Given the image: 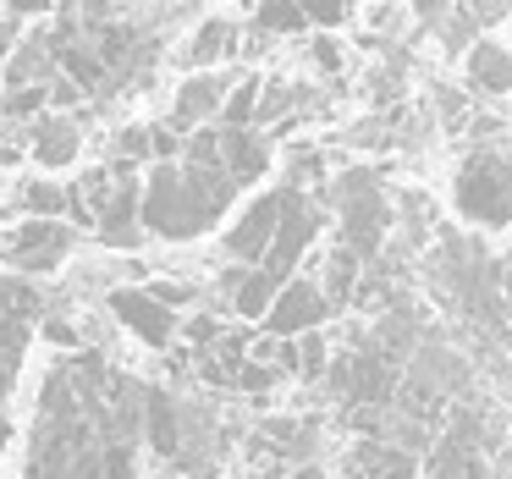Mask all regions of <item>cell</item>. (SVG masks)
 <instances>
[{
    "instance_id": "5b68a950",
    "label": "cell",
    "mask_w": 512,
    "mask_h": 479,
    "mask_svg": "<svg viewBox=\"0 0 512 479\" xmlns=\"http://www.w3.org/2000/svg\"><path fill=\"white\" fill-rule=\"evenodd\" d=\"M325 320H331V298L320 292V281H287L281 298L270 303V314H265V331L298 342V336L320 331Z\"/></svg>"
},
{
    "instance_id": "3957f363",
    "label": "cell",
    "mask_w": 512,
    "mask_h": 479,
    "mask_svg": "<svg viewBox=\"0 0 512 479\" xmlns=\"http://www.w3.org/2000/svg\"><path fill=\"white\" fill-rule=\"evenodd\" d=\"M320 226H325V215L303 199V188H292V182H287V215H281V232H276V243H270V254H265V265H259V270H270L276 281L292 276V270H298V259L314 248Z\"/></svg>"
},
{
    "instance_id": "30bf717a",
    "label": "cell",
    "mask_w": 512,
    "mask_h": 479,
    "mask_svg": "<svg viewBox=\"0 0 512 479\" xmlns=\"http://www.w3.org/2000/svg\"><path fill=\"white\" fill-rule=\"evenodd\" d=\"M342 468H347V479H413V452L397 441L369 435V441H353Z\"/></svg>"
},
{
    "instance_id": "277c9868",
    "label": "cell",
    "mask_w": 512,
    "mask_h": 479,
    "mask_svg": "<svg viewBox=\"0 0 512 479\" xmlns=\"http://www.w3.org/2000/svg\"><path fill=\"white\" fill-rule=\"evenodd\" d=\"M281 215H287V188H270L265 199H254L232 221V232H226V254L248 259V265H265L270 243H276V232H281Z\"/></svg>"
},
{
    "instance_id": "484cf974",
    "label": "cell",
    "mask_w": 512,
    "mask_h": 479,
    "mask_svg": "<svg viewBox=\"0 0 512 479\" xmlns=\"http://www.w3.org/2000/svg\"><path fill=\"white\" fill-rule=\"evenodd\" d=\"M507 479H512V468H507Z\"/></svg>"
},
{
    "instance_id": "7a4b0ae2",
    "label": "cell",
    "mask_w": 512,
    "mask_h": 479,
    "mask_svg": "<svg viewBox=\"0 0 512 479\" xmlns=\"http://www.w3.org/2000/svg\"><path fill=\"white\" fill-rule=\"evenodd\" d=\"M457 215L474 226H512V155L501 149H474L457 166Z\"/></svg>"
},
{
    "instance_id": "ba28073f",
    "label": "cell",
    "mask_w": 512,
    "mask_h": 479,
    "mask_svg": "<svg viewBox=\"0 0 512 479\" xmlns=\"http://www.w3.org/2000/svg\"><path fill=\"white\" fill-rule=\"evenodd\" d=\"M232 100V72H193L177 89V105H171V127H199L210 122L215 111H226Z\"/></svg>"
},
{
    "instance_id": "6da1fadb",
    "label": "cell",
    "mask_w": 512,
    "mask_h": 479,
    "mask_svg": "<svg viewBox=\"0 0 512 479\" xmlns=\"http://www.w3.org/2000/svg\"><path fill=\"white\" fill-rule=\"evenodd\" d=\"M237 188L243 182L226 166H155L144 188V226L155 237H193L237 199Z\"/></svg>"
},
{
    "instance_id": "9c48e42d",
    "label": "cell",
    "mask_w": 512,
    "mask_h": 479,
    "mask_svg": "<svg viewBox=\"0 0 512 479\" xmlns=\"http://www.w3.org/2000/svg\"><path fill=\"white\" fill-rule=\"evenodd\" d=\"M430 479H490L485 474V457H479V430H474V419H468V413L452 424V430H446V441L435 446Z\"/></svg>"
},
{
    "instance_id": "d6986e66",
    "label": "cell",
    "mask_w": 512,
    "mask_h": 479,
    "mask_svg": "<svg viewBox=\"0 0 512 479\" xmlns=\"http://www.w3.org/2000/svg\"><path fill=\"white\" fill-rule=\"evenodd\" d=\"M463 12H468L474 28H490V23H501V17L512 12V0H463Z\"/></svg>"
},
{
    "instance_id": "8fae6325",
    "label": "cell",
    "mask_w": 512,
    "mask_h": 479,
    "mask_svg": "<svg viewBox=\"0 0 512 479\" xmlns=\"http://www.w3.org/2000/svg\"><path fill=\"white\" fill-rule=\"evenodd\" d=\"M28 138H34V160L39 166H72L78 160V149H83V133H78V122L72 116H61V111H45L34 127H28Z\"/></svg>"
},
{
    "instance_id": "8992f818",
    "label": "cell",
    "mask_w": 512,
    "mask_h": 479,
    "mask_svg": "<svg viewBox=\"0 0 512 479\" xmlns=\"http://www.w3.org/2000/svg\"><path fill=\"white\" fill-rule=\"evenodd\" d=\"M72 248V232L61 221H23L12 237H0V259L6 265H17V270H50V265H61V254Z\"/></svg>"
},
{
    "instance_id": "d4e9b609",
    "label": "cell",
    "mask_w": 512,
    "mask_h": 479,
    "mask_svg": "<svg viewBox=\"0 0 512 479\" xmlns=\"http://www.w3.org/2000/svg\"><path fill=\"white\" fill-rule=\"evenodd\" d=\"M347 6H358V0H347Z\"/></svg>"
},
{
    "instance_id": "603a6c76",
    "label": "cell",
    "mask_w": 512,
    "mask_h": 479,
    "mask_svg": "<svg viewBox=\"0 0 512 479\" xmlns=\"http://www.w3.org/2000/svg\"><path fill=\"white\" fill-rule=\"evenodd\" d=\"M50 0H12V12H45Z\"/></svg>"
},
{
    "instance_id": "ac0fdd59",
    "label": "cell",
    "mask_w": 512,
    "mask_h": 479,
    "mask_svg": "<svg viewBox=\"0 0 512 479\" xmlns=\"http://www.w3.org/2000/svg\"><path fill=\"white\" fill-rule=\"evenodd\" d=\"M298 347H303V364H298V375H303V380L325 375V331H309V336H298Z\"/></svg>"
},
{
    "instance_id": "5bb4252c",
    "label": "cell",
    "mask_w": 512,
    "mask_h": 479,
    "mask_svg": "<svg viewBox=\"0 0 512 479\" xmlns=\"http://www.w3.org/2000/svg\"><path fill=\"white\" fill-rule=\"evenodd\" d=\"M221 287H226V298H232V309L243 314V320H265L270 303L281 298V281L270 276V270H232Z\"/></svg>"
},
{
    "instance_id": "2e32d148",
    "label": "cell",
    "mask_w": 512,
    "mask_h": 479,
    "mask_svg": "<svg viewBox=\"0 0 512 479\" xmlns=\"http://www.w3.org/2000/svg\"><path fill=\"white\" fill-rule=\"evenodd\" d=\"M254 23L265 28V34H303V28H309V12H303L298 0H259Z\"/></svg>"
},
{
    "instance_id": "7c38bea8",
    "label": "cell",
    "mask_w": 512,
    "mask_h": 479,
    "mask_svg": "<svg viewBox=\"0 0 512 479\" xmlns=\"http://www.w3.org/2000/svg\"><path fill=\"white\" fill-rule=\"evenodd\" d=\"M221 166L237 182H259L270 171V144L254 127H221Z\"/></svg>"
},
{
    "instance_id": "e0dca14e",
    "label": "cell",
    "mask_w": 512,
    "mask_h": 479,
    "mask_svg": "<svg viewBox=\"0 0 512 479\" xmlns=\"http://www.w3.org/2000/svg\"><path fill=\"white\" fill-rule=\"evenodd\" d=\"M259 94H265V83H259V78H243V83L232 89V100H226L221 122H226V127H254V122H259V105H265Z\"/></svg>"
},
{
    "instance_id": "44dd1931",
    "label": "cell",
    "mask_w": 512,
    "mask_h": 479,
    "mask_svg": "<svg viewBox=\"0 0 512 479\" xmlns=\"http://www.w3.org/2000/svg\"><path fill=\"white\" fill-rule=\"evenodd\" d=\"M303 12H309V23H342L347 17V0H298Z\"/></svg>"
},
{
    "instance_id": "7402d4cb",
    "label": "cell",
    "mask_w": 512,
    "mask_h": 479,
    "mask_svg": "<svg viewBox=\"0 0 512 479\" xmlns=\"http://www.w3.org/2000/svg\"><path fill=\"white\" fill-rule=\"evenodd\" d=\"M45 336H50L56 347H78V331H72L67 320H45Z\"/></svg>"
},
{
    "instance_id": "52a82bcc",
    "label": "cell",
    "mask_w": 512,
    "mask_h": 479,
    "mask_svg": "<svg viewBox=\"0 0 512 479\" xmlns=\"http://www.w3.org/2000/svg\"><path fill=\"white\" fill-rule=\"evenodd\" d=\"M111 314L138 336V342H149V347H171V336L182 331L177 314H171L166 303L155 298V292H133V287L111 292Z\"/></svg>"
},
{
    "instance_id": "4fadbf2b",
    "label": "cell",
    "mask_w": 512,
    "mask_h": 479,
    "mask_svg": "<svg viewBox=\"0 0 512 479\" xmlns=\"http://www.w3.org/2000/svg\"><path fill=\"white\" fill-rule=\"evenodd\" d=\"M468 83L479 94H490V100H507L512 94V50L496 45V39H479L468 50Z\"/></svg>"
},
{
    "instance_id": "cb8c5ba5",
    "label": "cell",
    "mask_w": 512,
    "mask_h": 479,
    "mask_svg": "<svg viewBox=\"0 0 512 479\" xmlns=\"http://www.w3.org/2000/svg\"><path fill=\"white\" fill-rule=\"evenodd\" d=\"M243 6H259V0H243Z\"/></svg>"
},
{
    "instance_id": "ffe728a7",
    "label": "cell",
    "mask_w": 512,
    "mask_h": 479,
    "mask_svg": "<svg viewBox=\"0 0 512 479\" xmlns=\"http://www.w3.org/2000/svg\"><path fill=\"white\" fill-rule=\"evenodd\" d=\"M309 61H314L320 72H342V67H347V50L336 45V39H314V45H309Z\"/></svg>"
},
{
    "instance_id": "9a60e30c",
    "label": "cell",
    "mask_w": 512,
    "mask_h": 479,
    "mask_svg": "<svg viewBox=\"0 0 512 479\" xmlns=\"http://www.w3.org/2000/svg\"><path fill=\"white\" fill-rule=\"evenodd\" d=\"M226 56H237V28L226 23V17H210V23L188 39V67L210 72L215 61H226Z\"/></svg>"
}]
</instances>
